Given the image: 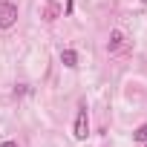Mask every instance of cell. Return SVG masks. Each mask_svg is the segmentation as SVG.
<instances>
[{
  "mask_svg": "<svg viewBox=\"0 0 147 147\" xmlns=\"http://www.w3.org/2000/svg\"><path fill=\"white\" fill-rule=\"evenodd\" d=\"M133 138H136V141H141V144H147V124L136 127V130H133Z\"/></svg>",
  "mask_w": 147,
  "mask_h": 147,
  "instance_id": "6",
  "label": "cell"
},
{
  "mask_svg": "<svg viewBox=\"0 0 147 147\" xmlns=\"http://www.w3.org/2000/svg\"><path fill=\"white\" fill-rule=\"evenodd\" d=\"M18 23V6L9 0H0V29H12Z\"/></svg>",
  "mask_w": 147,
  "mask_h": 147,
  "instance_id": "1",
  "label": "cell"
},
{
  "mask_svg": "<svg viewBox=\"0 0 147 147\" xmlns=\"http://www.w3.org/2000/svg\"><path fill=\"white\" fill-rule=\"evenodd\" d=\"M144 3H147V0H144Z\"/></svg>",
  "mask_w": 147,
  "mask_h": 147,
  "instance_id": "8",
  "label": "cell"
},
{
  "mask_svg": "<svg viewBox=\"0 0 147 147\" xmlns=\"http://www.w3.org/2000/svg\"><path fill=\"white\" fill-rule=\"evenodd\" d=\"M61 63H63L66 69H75V66H78V55H75V49H63V52H61Z\"/></svg>",
  "mask_w": 147,
  "mask_h": 147,
  "instance_id": "4",
  "label": "cell"
},
{
  "mask_svg": "<svg viewBox=\"0 0 147 147\" xmlns=\"http://www.w3.org/2000/svg\"><path fill=\"white\" fill-rule=\"evenodd\" d=\"M61 9H58V0H49V9H46V20H58Z\"/></svg>",
  "mask_w": 147,
  "mask_h": 147,
  "instance_id": "5",
  "label": "cell"
},
{
  "mask_svg": "<svg viewBox=\"0 0 147 147\" xmlns=\"http://www.w3.org/2000/svg\"><path fill=\"white\" fill-rule=\"evenodd\" d=\"M87 136H90V118H87V107H81L78 110V118H75V138L84 141Z\"/></svg>",
  "mask_w": 147,
  "mask_h": 147,
  "instance_id": "2",
  "label": "cell"
},
{
  "mask_svg": "<svg viewBox=\"0 0 147 147\" xmlns=\"http://www.w3.org/2000/svg\"><path fill=\"white\" fill-rule=\"evenodd\" d=\"M124 46H127V38H124V32L113 29V32H110V43H107V49H110V52H121Z\"/></svg>",
  "mask_w": 147,
  "mask_h": 147,
  "instance_id": "3",
  "label": "cell"
},
{
  "mask_svg": "<svg viewBox=\"0 0 147 147\" xmlns=\"http://www.w3.org/2000/svg\"><path fill=\"white\" fill-rule=\"evenodd\" d=\"M0 147H18V141H3Z\"/></svg>",
  "mask_w": 147,
  "mask_h": 147,
  "instance_id": "7",
  "label": "cell"
}]
</instances>
